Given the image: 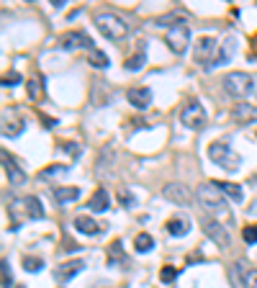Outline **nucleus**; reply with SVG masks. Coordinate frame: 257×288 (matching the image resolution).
<instances>
[{"mask_svg":"<svg viewBox=\"0 0 257 288\" xmlns=\"http://www.w3.org/2000/svg\"><path fill=\"white\" fill-rule=\"evenodd\" d=\"M95 28L105 39H111V41H121V39H126V34H129L126 21L121 16H116V13H108V10L95 13Z\"/></svg>","mask_w":257,"mask_h":288,"instance_id":"f257e3e1","label":"nucleus"},{"mask_svg":"<svg viewBox=\"0 0 257 288\" xmlns=\"http://www.w3.org/2000/svg\"><path fill=\"white\" fill-rule=\"evenodd\" d=\"M226 198H232L234 203H242L245 201V191H242V186H237V183H229V180H211Z\"/></svg>","mask_w":257,"mask_h":288,"instance_id":"dca6fc26","label":"nucleus"},{"mask_svg":"<svg viewBox=\"0 0 257 288\" xmlns=\"http://www.w3.org/2000/svg\"><path fill=\"white\" fill-rule=\"evenodd\" d=\"M80 270H85V263H83V260H70V263H62V265H57V268H54V281L67 283L70 278L78 276Z\"/></svg>","mask_w":257,"mask_h":288,"instance_id":"f8f14e48","label":"nucleus"},{"mask_svg":"<svg viewBox=\"0 0 257 288\" xmlns=\"http://www.w3.org/2000/svg\"><path fill=\"white\" fill-rule=\"evenodd\" d=\"M75 229H78L80 234H85V237H95L100 232V226L90 216H78V219H75Z\"/></svg>","mask_w":257,"mask_h":288,"instance_id":"412c9836","label":"nucleus"},{"mask_svg":"<svg viewBox=\"0 0 257 288\" xmlns=\"http://www.w3.org/2000/svg\"><path fill=\"white\" fill-rule=\"evenodd\" d=\"M23 131V121H8V116L3 118V136L5 139H16Z\"/></svg>","mask_w":257,"mask_h":288,"instance_id":"b1692460","label":"nucleus"},{"mask_svg":"<svg viewBox=\"0 0 257 288\" xmlns=\"http://www.w3.org/2000/svg\"><path fill=\"white\" fill-rule=\"evenodd\" d=\"M54 198L59 203H72L80 198V188L78 186H62V188H54Z\"/></svg>","mask_w":257,"mask_h":288,"instance_id":"aec40b11","label":"nucleus"},{"mask_svg":"<svg viewBox=\"0 0 257 288\" xmlns=\"http://www.w3.org/2000/svg\"><path fill=\"white\" fill-rule=\"evenodd\" d=\"M144 62H147V54H144V44H142L139 54H137V57H129L124 67H126V72H139V70L144 67Z\"/></svg>","mask_w":257,"mask_h":288,"instance_id":"393cba45","label":"nucleus"},{"mask_svg":"<svg viewBox=\"0 0 257 288\" xmlns=\"http://www.w3.org/2000/svg\"><path fill=\"white\" fill-rule=\"evenodd\" d=\"M201 224H203V232H206V237H208V239H214L221 250H226V247H229V242H232V239H229V232H226V229H224V226H221L216 219L206 216Z\"/></svg>","mask_w":257,"mask_h":288,"instance_id":"6e6552de","label":"nucleus"},{"mask_svg":"<svg viewBox=\"0 0 257 288\" xmlns=\"http://www.w3.org/2000/svg\"><path fill=\"white\" fill-rule=\"evenodd\" d=\"M18 83H21V75H18V72H8L5 78H3V85H5V88H16Z\"/></svg>","mask_w":257,"mask_h":288,"instance_id":"f704fd0d","label":"nucleus"},{"mask_svg":"<svg viewBox=\"0 0 257 288\" xmlns=\"http://www.w3.org/2000/svg\"><path fill=\"white\" fill-rule=\"evenodd\" d=\"M62 152H67L70 157L78 160V157L83 155V149H80V144H78V142H67V144H62Z\"/></svg>","mask_w":257,"mask_h":288,"instance_id":"c756f323","label":"nucleus"},{"mask_svg":"<svg viewBox=\"0 0 257 288\" xmlns=\"http://www.w3.org/2000/svg\"><path fill=\"white\" fill-rule=\"evenodd\" d=\"M126 98H129V103L134 105L137 111H147L149 105H152V90L149 88H131L129 93H126Z\"/></svg>","mask_w":257,"mask_h":288,"instance_id":"9b49d317","label":"nucleus"},{"mask_svg":"<svg viewBox=\"0 0 257 288\" xmlns=\"http://www.w3.org/2000/svg\"><path fill=\"white\" fill-rule=\"evenodd\" d=\"M242 239H245L247 245H257V226H255V224H247L245 229H242Z\"/></svg>","mask_w":257,"mask_h":288,"instance_id":"c85d7f7f","label":"nucleus"},{"mask_svg":"<svg viewBox=\"0 0 257 288\" xmlns=\"http://www.w3.org/2000/svg\"><path fill=\"white\" fill-rule=\"evenodd\" d=\"M28 98H31V100H39V98H41V88H39V80H36V78L28 80Z\"/></svg>","mask_w":257,"mask_h":288,"instance_id":"473e14b6","label":"nucleus"},{"mask_svg":"<svg viewBox=\"0 0 257 288\" xmlns=\"http://www.w3.org/2000/svg\"><path fill=\"white\" fill-rule=\"evenodd\" d=\"M162 195L168 198L170 203H177V206H188L190 203V191L185 188V186H180V183H168L162 188Z\"/></svg>","mask_w":257,"mask_h":288,"instance_id":"1a4fd4ad","label":"nucleus"},{"mask_svg":"<svg viewBox=\"0 0 257 288\" xmlns=\"http://www.w3.org/2000/svg\"><path fill=\"white\" fill-rule=\"evenodd\" d=\"M23 206H26L28 219H34V221H39V219L47 216V211H44V206H41V201L36 198V195H28V198L23 201Z\"/></svg>","mask_w":257,"mask_h":288,"instance_id":"6ab92c4d","label":"nucleus"},{"mask_svg":"<svg viewBox=\"0 0 257 288\" xmlns=\"http://www.w3.org/2000/svg\"><path fill=\"white\" fill-rule=\"evenodd\" d=\"M0 265H3V288H10V263L3 257V263H0Z\"/></svg>","mask_w":257,"mask_h":288,"instance_id":"c9c22d12","label":"nucleus"},{"mask_svg":"<svg viewBox=\"0 0 257 288\" xmlns=\"http://www.w3.org/2000/svg\"><path fill=\"white\" fill-rule=\"evenodd\" d=\"M21 288H23V286H21Z\"/></svg>","mask_w":257,"mask_h":288,"instance_id":"e433bc0d","label":"nucleus"},{"mask_svg":"<svg viewBox=\"0 0 257 288\" xmlns=\"http://www.w3.org/2000/svg\"><path fill=\"white\" fill-rule=\"evenodd\" d=\"M234 121L242 126H247V124H257V105L252 103H237L234 105V111H232Z\"/></svg>","mask_w":257,"mask_h":288,"instance_id":"ddd939ff","label":"nucleus"},{"mask_svg":"<svg viewBox=\"0 0 257 288\" xmlns=\"http://www.w3.org/2000/svg\"><path fill=\"white\" fill-rule=\"evenodd\" d=\"M87 208L93 211V214H103V211H108V208H111V195H108V191H105V188H98L93 195H90Z\"/></svg>","mask_w":257,"mask_h":288,"instance_id":"2eb2a0df","label":"nucleus"},{"mask_svg":"<svg viewBox=\"0 0 257 288\" xmlns=\"http://www.w3.org/2000/svg\"><path fill=\"white\" fill-rule=\"evenodd\" d=\"M62 49H90L93 52V41H90V36L85 31H70L62 36Z\"/></svg>","mask_w":257,"mask_h":288,"instance_id":"9d476101","label":"nucleus"},{"mask_svg":"<svg viewBox=\"0 0 257 288\" xmlns=\"http://www.w3.org/2000/svg\"><path fill=\"white\" fill-rule=\"evenodd\" d=\"M3 168H5V175L10 180V186H23L26 183V173L16 165V160L8 157V152H3Z\"/></svg>","mask_w":257,"mask_h":288,"instance_id":"4468645a","label":"nucleus"},{"mask_svg":"<svg viewBox=\"0 0 257 288\" xmlns=\"http://www.w3.org/2000/svg\"><path fill=\"white\" fill-rule=\"evenodd\" d=\"M232 54H234V36H226L224 44H221V49H219V57H216V62H214V65H226V62L232 59Z\"/></svg>","mask_w":257,"mask_h":288,"instance_id":"4be33fe9","label":"nucleus"},{"mask_svg":"<svg viewBox=\"0 0 257 288\" xmlns=\"http://www.w3.org/2000/svg\"><path fill=\"white\" fill-rule=\"evenodd\" d=\"M134 250H137V252H149V250H155V237L147 234V232H139L137 239H134Z\"/></svg>","mask_w":257,"mask_h":288,"instance_id":"5701e85b","label":"nucleus"},{"mask_svg":"<svg viewBox=\"0 0 257 288\" xmlns=\"http://www.w3.org/2000/svg\"><path fill=\"white\" fill-rule=\"evenodd\" d=\"M113 260L118 263V260H124V255H121V245L116 242V245H111V250H108V263L113 265Z\"/></svg>","mask_w":257,"mask_h":288,"instance_id":"72a5a7b5","label":"nucleus"},{"mask_svg":"<svg viewBox=\"0 0 257 288\" xmlns=\"http://www.w3.org/2000/svg\"><path fill=\"white\" fill-rule=\"evenodd\" d=\"M195 195H198L201 206H203L206 211H211V214H224V211H226V195H224L214 183H203V186H198Z\"/></svg>","mask_w":257,"mask_h":288,"instance_id":"7ed1b4c3","label":"nucleus"},{"mask_svg":"<svg viewBox=\"0 0 257 288\" xmlns=\"http://www.w3.org/2000/svg\"><path fill=\"white\" fill-rule=\"evenodd\" d=\"M216 39H211V36H203V39H198L195 41V59L206 67V70H211L214 67V62H216Z\"/></svg>","mask_w":257,"mask_h":288,"instance_id":"0eeeda50","label":"nucleus"},{"mask_svg":"<svg viewBox=\"0 0 257 288\" xmlns=\"http://www.w3.org/2000/svg\"><path fill=\"white\" fill-rule=\"evenodd\" d=\"M87 62L93 65L95 70H105V67L111 65V62H108V54H105V52H100V49H93V52H90Z\"/></svg>","mask_w":257,"mask_h":288,"instance_id":"a878e982","label":"nucleus"},{"mask_svg":"<svg viewBox=\"0 0 257 288\" xmlns=\"http://www.w3.org/2000/svg\"><path fill=\"white\" fill-rule=\"evenodd\" d=\"M165 41H168L170 52L185 54V52H188V44H190V28H188V23H185V21L172 23V26L168 28V36H165Z\"/></svg>","mask_w":257,"mask_h":288,"instance_id":"39448f33","label":"nucleus"},{"mask_svg":"<svg viewBox=\"0 0 257 288\" xmlns=\"http://www.w3.org/2000/svg\"><path fill=\"white\" fill-rule=\"evenodd\" d=\"M23 268H26L28 273H39V270L44 268V260H41V257H31V255H26V257H23Z\"/></svg>","mask_w":257,"mask_h":288,"instance_id":"cd10ccee","label":"nucleus"},{"mask_svg":"<svg viewBox=\"0 0 257 288\" xmlns=\"http://www.w3.org/2000/svg\"><path fill=\"white\" fill-rule=\"evenodd\" d=\"M180 121H183V126H188V129H203L206 126V111H203V105L198 103V100H193V103H188L183 111H180Z\"/></svg>","mask_w":257,"mask_h":288,"instance_id":"423d86ee","label":"nucleus"},{"mask_svg":"<svg viewBox=\"0 0 257 288\" xmlns=\"http://www.w3.org/2000/svg\"><path fill=\"white\" fill-rule=\"evenodd\" d=\"M188 232H190V221H188L185 216H175V219L168 221V234H170V237H177V239H180V237H185Z\"/></svg>","mask_w":257,"mask_h":288,"instance_id":"a211bd4d","label":"nucleus"},{"mask_svg":"<svg viewBox=\"0 0 257 288\" xmlns=\"http://www.w3.org/2000/svg\"><path fill=\"white\" fill-rule=\"evenodd\" d=\"M175 276H177V270H175L172 265H165V268H162V273H160V281H162V283H172V281H175Z\"/></svg>","mask_w":257,"mask_h":288,"instance_id":"2f4dec72","label":"nucleus"},{"mask_svg":"<svg viewBox=\"0 0 257 288\" xmlns=\"http://www.w3.org/2000/svg\"><path fill=\"white\" fill-rule=\"evenodd\" d=\"M118 201H121V203H124L126 208H134V206H137V198H134V195H131L129 191H124V188H121V191H118Z\"/></svg>","mask_w":257,"mask_h":288,"instance_id":"7c9ffc66","label":"nucleus"},{"mask_svg":"<svg viewBox=\"0 0 257 288\" xmlns=\"http://www.w3.org/2000/svg\"><path fill=\"white\" fill-rule=\"evenodd\" d=\"M70 168H65V165H49V168H44L41 170V178L44 180H49V178H59V175H67Z\"/></svg>","mask_w":257,"mask_h":288,"instance_id":"bb28decb","label":"nucleus"},{"mask_svg":"<svg viewBox=\"0 0 257 288\" xmlns=\"http://www.w3.org/2000/svg\"><path fill=\"white\" fill-rule=\"evenodd\" d=\"M224 90L232 98H247L255 90V80L250 72H229L224 78Z\"/></svg>","mask_w":257,"mask_h":288,"instance_id":"20e7f679","label":"nucleus"},{"mask_svg":"<svg viewBox=\"0 0 257 288\" xmlns=\"http://www.w3.org/2000/svg\"><path fill=\"white\" fill-rule=\"evenodd\" d=\"M208 157L214 160L219 168H224L226 173H237L242 168V157L234 152V149L229 144H224V142H214L208 147Z\"/></svg>","mask_w":257,"mask_h":288,"instance_id":"f03ea898","label":"nucleus"},{"mask_svg":"<svg viewBox=\"0 0 257 288\" xmlns=\"http://www.w3.org/2000/svg\"><path fill=\"white\" fill-rule=\"evenodd\" d=\"M234 270H239V283L242 288H257V268H250L247 263H237Z\"/></svg>","mask_w":257,"mask_h":288,"instance_id":"f3484780","label":"nucleus"}]
</instances>
